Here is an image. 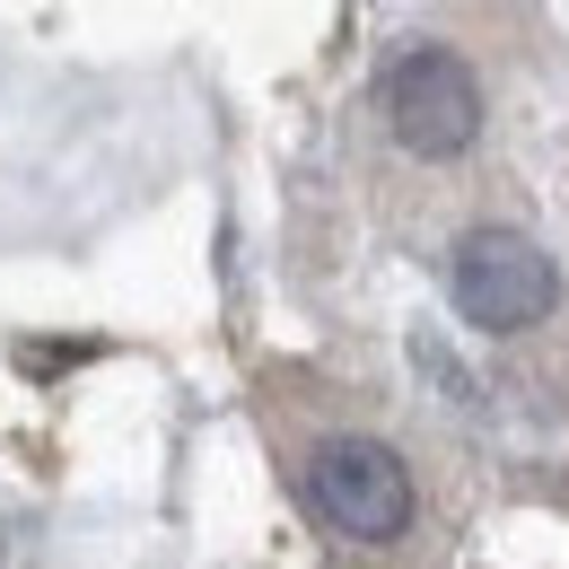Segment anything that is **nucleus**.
I'll list each match as a JSON object with an SVG mask.
<instances>
[{
  "label": "nucleus",
  "mask_w": 569,
  "mask_h": 569,
  "mask_svg": "<svg viewBox=\"0 0 569 569\" xmlns=\"http://www.w3.org/2000/svg\"><path fill=\"white\" fill-rule=\"evenodd\" d=\"M447 298L473 333H526L561 307V263L526 228H473L447 263Z\"/></svg>",
  "instance_id": "obj_1"
},
{
  "label": "nucleus",
  "mask_w": 569,
  "mask_h": 569,
  "mask_svg": "<svg viewBox=\"0 0 569 569\" xmlns=\"http://www.w3.org/2000/svg\"><path fill=\"white\" fill-rule=\"evenodd\" d=\"M377 114L412 158H456L482 132V79L465 71V53L447 44H403L377 71Z\"/></svg>",
  "instance_id": "obj_2"
},
{
  "label": "nucleus",
  "mask_w": 569,
  "mask_h": 569,
  "mask_svg": "<svg viewBox=\"0 0 569 569\" xmlns=\"http://www.w3.org/2000/svg\"><path fill=\"white\" fill-rule=\"evenodd\" d=\"M307 499L333 535L351 543H395L412 526V465L386 438H325L307 456Z\"/></svg>",
  "instance_id": "obj_3"
}]
</instances>
